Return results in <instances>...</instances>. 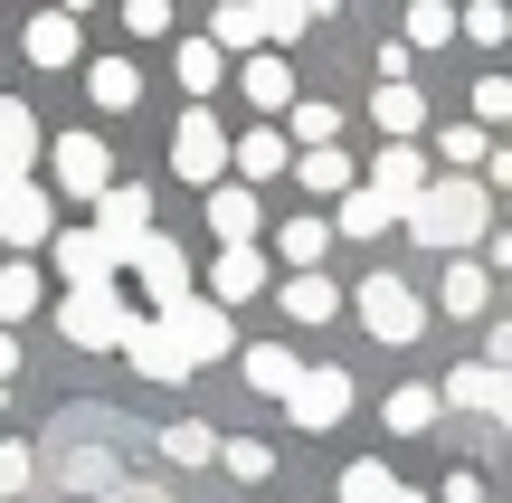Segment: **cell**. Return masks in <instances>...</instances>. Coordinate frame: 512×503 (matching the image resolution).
Listing matches in <instances>:
<instances>
[{"label":"cell","instance_id":"cell-1","mask_svg":"<svg viewBox=\"0 0 512 503\" xmlns=\"http://www.w3.org/2000/svg\"><path fill=\"white\" fill-rule=\"evenodd\" d=\"M484 219H494V190H484L475 171H446V181H427L418 200H408V238L446 247V257H465V247L484 238Z\"/></svg>","mask_w":512,"mask_h":503},{"label":"cell","instance_id":"cell-2","mask_svg":"<svg viewBox=\"0 0 512 503\" xmlns=\"http://www.w3.org/2000/svg\"><path fill=\"white\" fill-rule=\"evenodd\" d=\"M57 333H67L76 352H124V342L143 333V314H133L114 285H67V304H57Z\"/></svg>","mask_w":512,"mask_h":503},{"label":"cell","instance_id":"cell-3","mask_svg":"<svg viewBox=\"0 0 512 503\" xmlns=\"http://www.w3.org/2000/svg\"><path fill=\"white\" fill-rule=\"evenodd\" d=\"M351 304H361V323H370V342H389V352H399V342H418V333H427V304L408 295V285L389 276V266H380V276H361V295H351Z\"/></svg>","mask_w":512,"mask_h":503},{"label":"cell","instance_id":"cell-4","mask_svg":"<svg viewBox=\"0 0 512 503\" xmlns=\"http://www.w3.org/2000/svg\"><path fill=\"white\" fill-rule=\"evenodd\" d=\"M152 323H162V333L181 342V361H190V371H200V361H219L228 342H238V333H228V304H209V295H181V304H162Z\"/></svg>","mask_w":512,"mask_h":503},{"label":"cell","instance_id":"cell-5","mask_svg":"<svg viewBox=\"0 0 512 503\" xmlns=\"http://www.w3.org/2000/svg\"><path fill=\"white\" fill-rule=\"evenodd\" d=\"M171 162H181V181H228V162H238V133L219 124V114H181V133H171Z\"/></svg>","mask_w":512,"mask_h":503},{"label":"cell","instance_id":"cell-6","mask_svg":"<svg viewBox=\"0 0 512 503\" xmlns=\"http://www.w3.org/2000/svg\"><path fill=\"white\" fill-rule=\"evenodd\" d=\"M48 171H57V190H67V200H86V209L114 190V152L95 143V133H57V143H48Z\"/></svg>","mask_w":512,"mask_h":503},{"label":"cell","instance_id":"cell-7","mask_svg":"<svg viewBox=\"0 0 512 503\" xmlns=\"http://www.w3.org/2000/svg\"><path fill=\"white\" fill-rule=\"evenodd\" d=\"M285 418L304 437L342 428V418H351V371H332V361H323V371H304V380H294V399H285Z\"/></svg>","mask_w":512,"mask_h":503},{"label":"cell","instance_id":"cell-8","mask_svg":"<svg viewBox=\"0 0 512 503\" xmlns=\"http://www.w3.org/2000/svg\"><path fill=\"white\" fill-rule=\"evenodd\" d=\"M437 390H446V409H475V418H503L512 428V371L503 361H456Z\"/></svg>","mask_w":512,"mask_h":503},{"label":"cell","instance_id":"cell-9","mask_svg":"<svg viewBox=\"0 0 512 503\" xmlns=\"http://www.w3.org/2000/svg\"><path fill=\"white\" fill-rule=\"evenodd\" d=\"M95 238H105V247H114V257H124V266H133V247H143V238H152V190H133V181H114V190H105V200H95Z\"/></svg>","mask_w":512,"mask_h":503},{"label":"cell","instance_id":"cell-10","mask_svg":"<svg viewBox=\"0 0 512 503\" xmlns=\"http://www.w3.org/2000/svg\"><path fill=\"white\" fill-rule=\"evenodd\" d=\"M57 238V200L38 181H0V247H48Z\"/></svg>","mask_w":512,"mask_h":503},{"label":"cell","instance_id":"cell-11","mask_svg":"<svg viewBox=\"0 0 512 503\" xmlns=\"http://www.w3.org/2000/svg\"><path fill=\"white\" fill-rule=\"evenodd\" d=\"M133 276H143L152 314H162V304H181V295H190V257H181V238H171V228H152V238L133 247Z\"/></svg>","mask_w":512,"mask_h":503},{"label":"cell","instance_id":"cell-12","mask_svg":"<svg viewBox=\"0 0 512 503\" xmlns=\"http://www.w3.org/2000/svg\"><path fill=\"white\" fill-rule=\"evenodd\" d=\"M48 257H57V276H67V285H114V266H124L105 238H95V228H57Z\"/></svg>","mask_w":512,"mask_h":503},{"label":"cell","instance_id":"cell-13","mask_svg":"<svg viewBox=\"0 0 512 503\" xmlns=\"http://www.w3.org/2000/svg\"><path fill=\"white\" fill-rule=\"evenodd\" d=\"M238 95H247L256 114H285L294 105V67L275 48H256V57H238Z\"/></svg>","mask_w":512,"mask_h":503},{"label":"cell","instance_id":"cell-14","mask_svg":"<svg viewBox=\"0 0 512 503\" xmlns=\"http://www.w3.org/2000/svg\"><path fill=\"white\" fill-rule=\"evenodd\" d=\"M209 238L219 247H256V190L247 181H209Z\"/></svg>","mask_w":512,"mask_h":503},{"label":"cell","instance_id":"cell-15","mask_svg":"<svg viewBox=\"0 0 512 503\" xmlns=\"http://www.w3.org/2000/svg\"><path fill=\"white\" fill-rule=\"evenodd\" d=\"M38 114L19 105V95H0V181H29V162H38Z\"/></svg>","mask_w":512,"mask_h":503},{"label":"cell","instance_id":"cell-16","mask_svg":"<svg viewBox=\"0 0 512 503\" xmlns=\"http://www.w3.org/2000/svg\"><path fill=\"white\" fill-rule=\"evenodd\" d=\"M247 295H266V257L256 247H219L209 257V304H247Z\"/></svg>","mask_w":512,"mask_h":503},{"label":"cell","instance_id":"cell-17","mask_svg":"<svg viewBox=\"0 0 512 503\" xmlns=\"http://www.w3.org/2000/svg\"><path fill=\"white\" fill-rule=\"evenodd\" d=\"M19 48H29V67H76V19L67 10H38L29 29H19Z\"/></svg>","mask_w":512,"mask_h":503},{"label":"cell","instance_id":"cell-18","mask_svg":"<svg viewBox=\"0 0 512 503\" xmlns=\"http://www.w3.org/2000/svg\"><path fill=\"white\" fill-rule=\"evenodd\" d=\"M389 219H408V209L389 200L380 181H361V190H342V219H332V228H342V238H380Z\"/></svg>","mask_w":512,"mask_h":503},{"label":"cell","instance_id":"cell-19","mask_svg":"<svg viewBox=\"0 0 512 503\" xmlns=\"http://www.w3.org/2000/svg\"><path fill=\"white\" fill-rule=\"evenodd\" d=\"M342 503H427V494H418V485H399L380 456H361V466H342Z\"/></svg>","mask_w":512,"mask_h":503},{"label":"cell","instance_id":"cell-20","mask_svg":"<svg viewBox=\"0 0 512 503\" xmlns=\"http://www.w3.org/2000/svg\"><path fill=\"white\" fill-rule=\"evenodd\" d=\"M370 124H380L389 143H418V133H427V105H418V86H380V95H370Z\"/></svg>","mask_w":512,"mask_h":503},{"label":"cell","instance_id":"cell-21","mask_svg":"<svg viewBox=\"0 0 512 503\" xmlns=\"http://www.w3.org/2000/svg\"><path fill=\"white\" fill-rule=\"evenodd\" d=\"M285 314H294V323H313V333H323V323L342 314V295H332V276H323V266H304V276H285Z\"/></svg>","mask_w":512,"mask_h":503},{"label":"cell","instance_id":"cell-22","mask_svg":"<svg viewBox=\"0 0 512 503\" xmlns=\"http://www.w3.org/2000/svg\"><path fill=\"white\" fill-rule=\"evenodd\" d=\"M370 181H380L389 200L408 209V200H418V190H427V152H418V143H380V171H370Z\"/></svg>","mask_w":512,"mask_h":503},{"label":"cell","instance_id":"cell-23","mask_svg":"<svg viewBox=\"0 0 512 503\" xmlns=\"http://www.w3.org/2000/svg\"><path fill=\"white\" fill-rule=\"evenodd\" d=\"M285 171H294V143H285V133H266V124L238 133V181H285Z\"/></svg>","mask_w":512,"mask_h":503},{"label":"cell","instance_id":"cell-24","mask_svg":"<svg viewBox=\"0 0 512 503\" xmlns=\"http://www.w3.org/2000/svg\"><path fill=\"white\" fill-rule=\"evenodd\" d=\"M124 352H133V371H143V380H190V361H181V342H171L162 323H143V333H133Z\"/></svg>","mask_w":512,"mask_h":503},{"label":"cell","instance_id":"cell-25","mask_svg":"<svg viewBox=\"0 0 512 503\" xmlns=\"http://www.w3.org/2000/svg\"><path fill=\"white\" fill-rule=\"evenodd\" d=\"M209 38H219L228 57H256V38H266V19H256V0H219V10H209Z\"/></svg>","mask_w":512,"mask_h":503},{"label":"cell","instance_id":"cell-26","mask_svg":"<svg viewBox=\"0 0 512 503\" xmlns=\"http://www.w3.org/2000/svg\"><path fill=\"white\" fill-rule=\"evenodd\" d=\"M86 86H95V105H105V114H124L133 95H143V67H133V57H95Z\"/></svg>","mask_w":512,"mask_h":503},{"label":"cell","instance_id":"cell-27","mask_svg":"<svg viewBox=\"0 0 512 503\" xmlns=\"http://www.w3.org/2000/svg\"><path fill=\"white\" fill-rule=\"evenodd\" d=\"M247 380H256L266 399H294V380H304V361H294L285 342H256V352H247Z\"/></svg>","mask_w":512,"mask_h":503},{"label":"cell","instance_id":"cell-28","mask_svg":"<svg viewBox=\"0 0 512 503\" xmlns=\"http://www.w3.org/2000/svg\"><path fill=\"white\" fill-rule=\"evenodd\" d=\"M323 247H332V219H313V209L275 228V257H285V266H323Z\"/></svg>","mask_w":512,"mask_h":503},{"label":"cell","instance_id":"cell-29","mask_svg":"<svg viewBox=\"0 0 512 503\" xmlns=\"http://www.w3.org/2000/svg\"><path fill=\"white\" fill-rule=\"evenodd\" d=\"M437 409H446V390H389V437H427V428H437Z\"/></svg>","mask_w":512,"mask_h":503},{"label":"cell","instance_id":"cell-30","mask_svg":"<svg viewBox=\"0 0 512 503\" xmlns=\"http://www.w3.org/2000/svg\"><path fill=\"white\" fill-rule=\"evenodd\" d=\"M446 38H465V10H446V0H408V48H446Z\"/></svg>","mask_w":512,"mask_h":503},{"label":"cell","instance_id":"cell-31","mask_svg":"<svg viewBox=\"0 0 512 503\" xmlns=\"http://www.w3.org/2000/svg\"><path fill=\"white\" fill-rule=\"evenodd\" d=\"M171 67H181L190 95H209V86L228 76V48H219V38H181V57H171Z\"/></svg>","mask_w":512,"mask_h":503},{"label":"cell","instance_id":"cell-32","mask_svg":"<svg viewBox=\"0 0 512 503\" xmlns=\"http://www.w3.org/2000/svg\"><path fill=\"white\" fill-rule=\"evenodd\" d=\"M285 133H294V143H332V133H342V105H323V95H294V105H285Z\"/></svg>","mask_w":512,"mask_h":503},{"label":"cell","instance_id":"cell-33","mask_svg":"<svg viewBox=\"0 0 512 503\" xmlns=\"http://www.w3.org/2000/svg\"><path fill=\"white\" fill-rule=\"evenodd\" d=\"M219 475H238V485H266V475H275V447H266V437H219Z\"/></svg>","mask_w":512,"mask_h":503},{"label":"cell","instance_id":"cell-34","mask_svg":"<svg viewBox=\"0 0 512 503\" xmlns=\"http://www.w3.org/2000/svg\"><path fill=\"white\" fill-rule=\"evenodd\" d=\"M162 456H171V466H219V437H209L200 418H171V428H162Z\"/></svg>","mask_w":512,"mask_h":503},{"label":"cell","instance_id":"cell-35","mask_svg":"<svg viewBox=\"0 0 512 503\" xmlns=\"http://www.w3.org/2000/svg\"><path fill=\"white\" fill-rule=\"evenodd\" d=\"M294 181H304V190H361V181H351V162H342V152H332V143L294 152Z\"/></svg>","mask_w":512,"mask_h":503},{"label":"cell","instance_id":"cell-36","mask_svg":"<svg viewBox=\"0 0 512 503\" xmlns=\"http://www.w3.org/2000/svg\"><path fill=\"white\" fill-rule=\"evenodd\" d=\"M437 295H446V314H456V323H475V314H484V266L456 257V266L437 276Z\"/></svg>","mask_w":512,"mask_h":503},{"label":"cell","instance_id":"cell-37","mask_svg":"<svg viewBox=\"0 0 512 503\" xmlns=\"http://www.w3.org/2000/svg\"><path fill=\"white\" fill-rule=\"evenodd\" d=\"M313 10H323V0H256V19H266L275 48H285V38H304V29H313Z\"/></svg>","mask_w":512,"mask_h":503},{"label":"cell","instance_id":"cell-38","mask_svg":"<svg viewBox=\"0 0 512 503\" xmlns=\"http://www.w3.org/2000/svg\"><path fill=\"white\" fill-rule=\"evenodd\" d=\"M437 152H446V162H456V171L494 162V143H484V124H475V114H465V124H446V133H437Z\"/></svg>","mask_w":512,"mask_h":503},{"label":"cell","instance_id":"cell-39","mask_svg":"<svg viewBox=\"0 0 512 503\" xmlns=\"http://www.w3.org/2000/svg\"><path fill=\"white\" fill-rule=\"evenodd\" d=\"M38 314V266H0V323Z\"/></svg>","mask_w":512,"mask_h":503},{"label":"cell","instance_id":"cell-40","mask_svg":"<svg viewBox=\"0 0 512 503\" xmlns=\"http://www.w3.org/2000/svg\"><path fill=\"white\" fill-rule=\"evenodd\" d=\"M465 38H475V48H503V38H512V10H503V0H475V10H465Z\"/></svg>","mask_w":512,"mask_h":503},{"label":"cell","instance_id":"cell-41","mask_svg":"<svg viewBox=\"0 0 512 503\" xmlns=\"http://www.w3.org/2000/svg\"><path fill=\"white\" fill-rule=\"evenodd\" d=\"M29 475H38V456L10 437V447H0V503H10V494H29Z\"/></svg>","mask_w":512,"mask_h":503},{"label":"cell","instance_id":"cell-42","mask_svg":"<svg viewBox=\"0 0 512 503\" xmlns=\"http://www.w3.org/2000/svg\"><path fill=\"white\" fill-rule=\"evenodd\" d=\"M475 124H512V76H484L475 86Z\"/></svg>","mask_w":512,"mask_h":503},{"label":"cell","instance_id":"cell-43","mask_svg":"<svg viewBox=\"0 0 512 503\" xmlns=\"http://www.w3.org/2000/svg\"><path fill=\"white\" fill-rule=\"evenodd\" d=\"M370 67H380V86H408V67H418V48H408V38H380V57H370Z\"/></svg>","mask_w":512,"mask_h":503},{"label":"cell","instance_id":"cell-44","mask_svg":"<svg viewBox=\"0 0 512 503\" xmlns=\"http://www.w3.org/2000/svg\"><path fill=\"white\" fill-rule=\"evenodd\" d=\"M124 29L133 38H162L171 29V0H124Z\"/></svg>","mask_w":512,"mask_h":503},{"label":"cell","instance_id":"cell-45","mask_svg":"<svg viewBox=\"0 0 512 503\" xmlns=\"http://www.w3.org/2000/svg\"><path fill=\"white\" fill-rule=\"evenodd\" d=\"M105 503H171V494L152 485V475H114V494H105Z\"/></svg>","mask_w":512,"mask_h":503},{"label":"cell","instance_id":"cell-46","mask_svg":"<svg viewBox=\"0 0 512 503\" xmlns=\"http://www.w3.org/2000/svg\"><path fill=\"white\" fill-rule=\"evenodd\" d=\"M437 503H484V485H475V466H456V475H446V485H437Z\"/></svg>","mask_w":512,"mask_h":503},{"label":"cell","instance_id":"cell-47","mask_svg":"<svg viewBox=\"0 0 512 503\" xmlns=\"http://www.w3.org/2000/svg\"><path fill=\"white\" fill-rule=\"evenodd\" d=\"M484 361H503V371H512V323H494V333H484Z\"/></svg>","mask_w":512,"mask_h":503},{"label":"cell","instance_id":"cell-48","mask_svg":"<svg viewBox=\"0 0 512 503\" xmlns=\"http://www.w3.org/2000/svg\"><path fill=\"white\" fill-rule=\"evenodd\" d=\"M10 371H19V342H10V323H0V399H10Z\"/></svg>","mask_w":512,"mask_h":503},{"label":"cell","instance_id":"cell-49","mask_svg":"<svg viewBox=\"0 0 512 503\" xmlns=\"http://www.w3.org/2000/svg\"><path fill=\"white\" fill-rule=\"evenodd\" d=\"M484 171H494V181H503V190H512V143H503V152H494V162H484Z\"/></svg>","mask_w":512,"mask_h":503},{"label":"cell","instance_id":"cell-50","mask_svg":"<svg viewBox=\"0 0 512 503\" xmlns=\"http://www.w3.org/2000/svg\"><path fill=\"white\" fill-rule=\"evenodd\" d=\"M86 10H95V0H67V19H86Z\"/></svg>","mask_w":512,"mask_h":503}]
</instances>
